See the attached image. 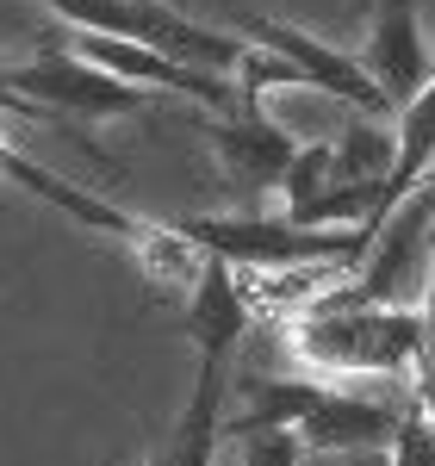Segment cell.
Segmentation results:
<instances>
[{
    "mask_svg": "<svg viewBox=\"0 0 435 466\" xmlns=\"http://www.w3.org/2000/svg\"><path fill=\"white\" fill-rule=\"evenodd\" d=\"M379 224H292V218H181V237L230 268H336L373 249Z\"/></svg>",
    "mask_w": 435,
    "mask_h": 466,
    "instance_id": "6da1fadb",
    "label": "cell"
},
{
    "mask_svg": "<svg viewBox=\"0 0 435 466\" xmlns=\"http://www.w3.org/2000/svg\"><path fill=\"white\" fill-rule=\"evenodd\" d=\"M287 336L329 373H404L423 360V311L410 305H311Z\"/></svg>",
    "mask_w": 435,
    "mask_h": 466,
    "instance_id": "7a4b0ae2",
    "label": "cell"
},
{
    "mask_svg": "<svg viewBox=\"0 0 435 466\" xmlns=\"http://www.w3.org/2000/svg\"><path fill=\"white\" fill-rule=\"evenodd\" d=\"M56 19H69L75 32H106V37H131V44H149L175 63H193V69L230 75L243 44L230 32H212V25H193L187 13L162 6V0H44Z\"/></svg>",
    "mask_w": 435,
    "mask_h": 466,
    "instance_id": "3957f363",
    "label": "cell"
},
{
    "mask_svg": "<svg viewBox=\"0 0 435 466\" xmlns=\"http://www.w3.org/2000/svg\"><path fill=\"white\" fill-rule=\"evenodd\" d=\"M6 81H13V94H25V100H37L44 112H56V125H63V118H87V125H94V118H131V112L149 106L144 87L94 69L87 56H75L63 44H44L32 63H13Z\"/></svg>",
    "mask_w": 435,
    "mask_h": 466,
    "instance_id": "277c9868",
    "label": "cell"
},
{
    "mask_svg": "<svg viewBox=\"0 0 435 466\" xmlns=\"http://www.w3.org/2000/svg\"><path fill=\"white\" fill-rule=\"evenodd\" d=\"M206 137H212L218 168H224V180H230L237 193H274V187L287 180L292 156H298V137L261 112V94H243V87H237L230 118H212Z\"/></svg>",
    "mask_w": 435,
    "mask_h": 466,
    "instance_id": "5b68a950",
    "label": "cell"
},
{
    "mask_svg": "<svg viewBox=\"0 0 435 466\" xmlns=\"http://www.w3.org/2000/svg\"><path fill=\"white\" fill-rule=\"evenodd\" d=\"M243 32H249V44L274 50V56H287L292 69H305V81H311L318 94H329V100H349V106L367 112V118H392L386 94H379V87L361 75L355 50H329L324 37H311L305 25L268 19V13H249V19H243Z\"/></svg>",
    "mask_w": 435,
    "mask_h": 466,
    "instance_id": "8992f818",
    "label": "cell"
},
{
    "mask_svg": "<svg viewBox=\"0 0 435 466\" xmlns=\"http://www.w3.org/2000/svg\"><path fill=\"white\" fill-rule=\"evenodd\" d=\"M361 75L386 94V106L399 118L404 100H417L430 87V44L417 25V0H379L367 13V44L355 50Z\"/></svg>",
    "mask_w": 435,
    "mask_h": 466,
    "instance_id": "52a82bcc",
    "label": "cell"
},
{
    "mask_svg": "<svg viewBox=\"0 0 435 466\" xmlns=\"http://www.w3.org/2000/svg\"><path fill=\"white\" fill-rule=\"evenodd\" d=\"M243 329H249V287L237 280L230 261L206 255L199 274H193V299L181 311V336L199 349V360H230Z\"/></svg>",
    "mask_w": 435,
    "mask_h": 466,
    "instance_id": "ba28073f",
    "label": "cell"
},
{
    "mask_svg": "<svg viewBox=\"0 0 435 466\" xmlns=\"http://www.w3.org/2000/svg\"><path fill=\"white\" fill-rule=\"evenodd\" d=\"M399 430V410L392 404H373V398H355V392H324L311 398V410L298 417V441H305V454L318 448V454H373V448H386Z\"/></svg>",
    "mask_w": 435,
    "mask_h": 466,
    "instance_id": "9c48e42d",
    "label": "cell"
},
{
    "mask_svg": "<svg viewBox=\"0 0 435 466\" xmlns=\"http://www.w3.org/2000/svg\"><path fill=\"white\" fill-rule=\"evenodd\" d=\"M224 441V360H199V380L187 392L181 417L168 423L149 466H212Z\"/></svg>",
    "mask_w": 435,
    "mask_h": 466,
    "instance_id": "30bf717a",
    "label": "cell"
},
{
    "mask_svg": "<svg viewBox=\"0 0 435 466\" xmlns=\"http://www.w3.org/2000/svg\"><path fill=\"white\" fill-rule=\"evenodd\" d=\"M430 168H435V75H430V87H423L417 100H404V106H399V131H392V175L373 187V212L392 218V206H399V199L430 175Z\"/></svg>",
    "mask_w": 435,
    "mask_h": 466,
    "instance_id": "8fae6325",
    "label": "cell"
},
{
    "mask_svg": "<svg viewBox=\"0 0 435 466\" xmlns=\"http://www.w3.org/2000/svg\"><path fill=\"white\" fill-rule=\"evenodd\" d=\"M392 175V125L355 112L349 131L329 144V187H379Z\"/></svg>",
    "mask_w": 435,
    "mask_h": 466,
    "instance_id": "7c38bea8",
    "label": "cell"
},
{
    "mask_svg": "<svg viewBox=\"0 0 435 466\" xmlns=\"http://www.w3.org/2000/svg\"><path fill=\"white\" fill-rule=\"evenodd\" d=\"M324 392L318 380H255L249 386V410L243 417H224L230 435H255V430H298V417L311 410V398Z\"/></svg>",
    "mask_w": 435,
    "mask_h": 466,
    "instance_id": "4fadbf2b",
    "label": "cell"
},
{
    "mask_svg": "<svg viewBox=\"0 0 435 466\" xmlns=\"http://www.w3.org/2000/svg\"><path fill=\"white\" fill-rule=\"evenodd\" d=\"M386 448H392V454H386L392 466H435V410L423 398H410L399 410V430H392Z\"/></svg>",
    "mask_w": 435,
    "mask_h": 466,
    "instance_id": "5bb4252c",
    "label": "cell"
},
{
    "mask_svg": "<svg viewBox=\"0 0 435 466\" xmlns=\"http://www.w3.org/2000/svg\"><path fill=\"white\" fill-rule=\"evenodd\" d=\"M249 448H243V466H298L305 461V441H298V430H255L243 435Z\"/></svg>",
    "mask_w": 435,
    "mask_h": 466,
    "instance_id": "9a60e30c",
    "label": "cell"
},
{
    "mask_svg": "<svg viewBox=\"0 0 435 466\" xmlns=\"http://www.w3.org/2000/svg\"><path fill=\"white\" fill-rule=\"evenodd\" d=\"M0 112H19V118H37V125H56V112H44L37 100L13 94V81H6V63H0Z\"/></svg>",
    "mask_w": 435,
    "mask_h": 466,
    "instance_id": "2e32d148",
    "label": "cell"
},
{
    "mask_svg": "<svg viewBox=\"0 0 435 466\" xmlns=\"http://www.w3.org/2000/svg\"><path fill=\"white\" fill-rule=\"evenodd\" d=\"M355 466H392V461H386V454L373 448V454H355Z\"/></svg>",
    "mask_w": 435,
    "mask_h": 466,
    "instance_id": "e0dca14e",
    "label": "cell"
},
{
    "mask_svg": "<svg viewBox=\"0 0 435 466\" xmlns=\"http://www.w3.org/2000/svg\"><path fill=\"white\" fill-rule=\"evenodd\" d=\"M349 6H355V13H361V19H367V13H373V6H379V0H349Z\"/></svg>",
    "mask_w": 435,
    "mask_h": 466,
    "instance_id": "ac0fdd59",
    "label": "cell"
},
{
    "mask_svg": "<svg viewBox=\"0 0 435 466\" xmlns=\"http://www.w3.org/2000/svg\"><path fill=\"white\" fill-rule=\"evenodd\" d=\"M6 156H13V144H6V137H0V168H6Z\"/></svg>",
    "mask_w": 435,
    "mask_h": 466,
    "instance_id": "d6986e66",
    "label": "cell"
}]
</instances>
